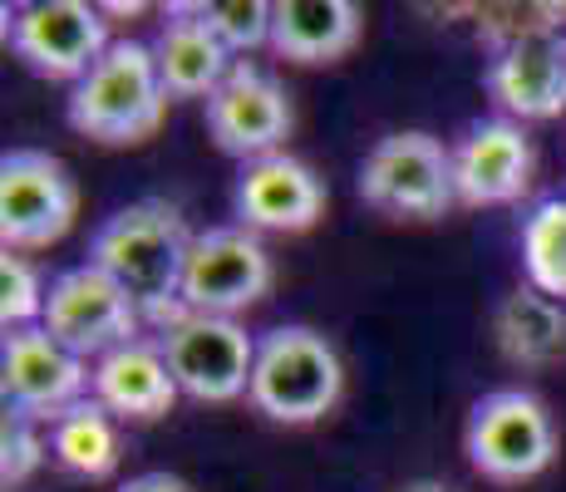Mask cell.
Wrapping results in <instances>:
<instances>
[{
    "mask_svg": "<svg viewBox=\"0 0 566 492\" xmlns=\"http://www.w3.org/2000/svg\"><path fill=\"white\" fill-rule=\"evenodd\" d=\"M192 237L182 212L163 197H144V202L118 207L114 217L94 232L90 261L104 266L118 281L134 305L144 311L148 325H172L182 315V271H188Z\"/></svg>",
    "mask_w": 566,
    "mask_h": 492,
    "instance_id": "1",
    "label": "cell"
},
{
    "mask_svg": "<svg viewBox=\"0 0 566 492\" xmlns=\"http://www.w3.org/2000/svg\"><path fill=\"white\" fill-rule=\"evenodd\" d=\"M70 128L94 144L128 148L158 134L168 114V90L158 80L154 45L144 40H114L108 54L74 84L70 94Z\"/></svg>",
    "mask_w": 566,
    "mask_h": 492,
    "instance_id": "2",
    "label": "cell"
},
{
    "mask_svg": "<svg viewBox=\"0 0 566 492\" xmlns=\"http://www.w3.org/2000/svg\"><path fill=\"white\" fill-rule=\"evenodd\" d=\"M345 365L335 345L311 325H276L256 341L252 369V399L256 414L271 423H315L340 404Z\"/></svg>",
    "mask_w": 566,
    "mask_h": 492,
    "instance_id": "3",
    "label": "cell"
},
{
    "mask_svg": "<svg viewBox=\"0 0 566 492\" xmlns=\"http://www.w3.org/2000/svg\"><path fill=\"white\" fill-rule=\"evenodd\" d=\"M463 453L488 483H532L557 463V423L527 389H493L468 409Z\"/></svg>",
    "mask_w": 566,
    "mask_h": 492,
    "instance_id": "4",
    "label": "cell"
},
{
    "mask_svg": "<svg viewBox=\"0 0 566 492\" xmlns=\"http://www.w3.org/2000/svg\"><path fill=\"white\" fill-rule=\"evenodd\" d=\"M360 202L385 217H409V222H433L443 217L459 192H453V148H443L423 128H399L385 134L360 163Z\"/></svg>",
    "mask_w": 566,
    "mask_h": 492,
    "instance_id": "5",
    "label": "cell"
},
{
    "mask_svg": "<svg viewBox=\"0 0 566 492\" xmlns=\"http://www.w3.org/2000/svg\"><path fill=\"white\" fill-rule=\"evenodd\" d=\"M45 331L64 349H74L80 359H104L108 349L138 341L144 311L134 305V295L118 286L104 266L80 261V266L50 276L45 291Z\"/></svg>",
    "mask_w": 566,
    "mask_h": 492,
    "instance_id": "6",
    "label": "cell"
},
{
    "mask_svg": "<svg viewBox=\"0 0 566 492\" xmlns=\"http://www.w3.org/2000/svg\"><path fill=\"white\" fill-rule=\"evenodd\" d=\"M74 172L45 148H10L0 158V242L6 251L54 247L74 227Z\"/></svg>",
    "mask_w": 566,
    "mask_h": 492,
    "instance_id": "7",
    "label": "cell"
},
{
    "mask_svg": "<svg viewBox=\"0 0 566 492\" xmlns=\"http://www.w3.org/2000/svg\"><path fill=\"white\" fill-rule=\"evenodd\" d=\"M168 369L188 399L202 404H232L252 389L256 369V335L247 325L227 321V315H192L182 311L172 325L158 335Z\"/></svg>",
    "mask_w": 566,
    "mask_h": 492,
    "instance_id": "8",
    "label": "cell"
},
{
    "mask_svg": "<svg viewBox=\"0 0 566 492\" xmlns=\"http://www.w3.org/2000/svg\"><path fill=\"white\" fill-rule=\"evenodd\" d=\"M276 281L266 242L252 227H207L192 237L188 271H182V311L192 315H227L256 305Z\"/></svg>",
    "mask_w": 566,
    "mask_h": 492,
    "instance_id": "9",
    "label": "cell"
},
{
    "mask_svg": "<svg viewBox=\"0 0 566 492\" xmlns=\"http://www.w3.org/2000/svg\"><path fill=\"white\" fill-rule=\"evenodd\" d=\"M6 40L40 80H74L108 54V20L84 0H30L6 15Z\"/></svg>",
    "mask_w": 566,
    "mask_h": 492,
    "instance_id": "10",
    "label": "cell"
},
{
    "mask_svg": "<svg viewBox=\"0 0 566 492\" xmlns=\"http://www.w3.org/2000/svg\"><path fill=\"white\" fill-rule=\"evenodd\" d=\"M291 124H296V108H291L286 84L261 70L256 60H237L222 90L207 98V134L217 148L242 163L281 153Z\"/></svg>",
    "mask_w": 566,
    "mask_h": 492,
    "instance_id": "11",
    "label": "cell"
},
{
    "mask_svg": "<svg viewBox=\"0 0 566 492\" xmlns=\"http://www.w3.org/2000/svg\"><path fill=\"white\" fill-rule=\"evenodd\" d=\"M94 369L74 349H64L45 325H25V331H6L0 345V389H6V409L35 414L40 423L60 419L80 399H90Z\"/></svg>",
    "mask_w": 566,
    "mask_h": 492,
    "instance_id": "12",
    "label": "cell"
},
{
    "mask_svg": "<svg viewBox=\"0 0 566 492\" xmlns=\"http://www.w3.org/2000/svg\"><path fill=\"white\" fill-rule=\"evenodd\" d=\"M532 138L513 118H478L453 144V192L463 207H507L532 188Z\"/></svg>",
    "mask_w": 566,
    "mask_h": 492,
    "instance_id": "13",
    "label": "cell"
},
{
    "mask_svg": "<svg viewBox=\"0 0 566 492\" xmlns=\"http://www.w3.org/2000/svg\"><path fill=\"white\" fill-rule=\"evenodd\" d=\"M488 94L513 124H547L566 114V30L527 35L488 60Z\"/></svg>",
    "mask_w": 566,
    "mask_h": 492,
    "instance_id": "14",
    "label": "cell"
},
{
    "mask_svg": "<svg viewBox=\"0 0 566 492\" xmlns=\"http://www.w3.org/2000/svg\"><path fill=\"white\" fill-rule=\"evenodd\" d=\"M232 202L252 232H311L325 212V182L291 153H271L242 163Z\"/></svg>",
    "mask_w": 566,
    "mask_h": 492,
    "instance_id": "15",
    "label": "cell"
},
{
    "mask_svg": "<svg viewBox=\"0 0 566 492\" xmlns=\"http://www.w3.org/2000/svg\"><path fill=\"white\" fill-rule=\"evenodd\" d=\"M90 394L104 404L114 419H163L178 404V379L168 369L158 341H128L118 349H108L104 359H94V385Z\"/></svg>",
    "mask_w": 566,
    "mask_h": 492,
    "instance_id": "16",
    "label": "cell"
},
{
    "mask_svg": "<svg viewBox=\"0 0 566 492\" xmlns=\"http://www.w3.org/2000/svg\"><path fill=\"white\" fill-rule=\"evenodd\" d=\"M154 60L168 98H212L232 74L237 54L207 30V20L192 6H168V20L154 40Z\"/></svg>",
    "mask_w": 566,
    "mask_h": 492,
    "instance_id": "17",
    "label": "cell"
},
{
    "mask_svg": "<svg viewBox=\"0 0 566 492\" xmlns=\"http://www.w3.org/2000/svg\"><path fill=\"white\" fill-rule=\"evenodd\" d=\"M365 15L355 0H276L271 50L291 64H335L360 45Z\"/></svg>",
    "mask_w": 566,
    "mask_h": 492,
    "instance_id": "18",
    "label": "cell"
},
{
    "mask_svg": "<svg viewBox=\"0 0 566 492\" xmlns=\"http://www.w3.org/2000/svg\"><path fill=\"white\" fill-rule=\"evenodd\" d=\"M493 341L513 365H552L566 349V305L537 286H517L497 301Z\"/></svg>",
    "mask_w": 566,
    "mask_h": 492,
    "instance_id": "19",
    "label": "cell"
},
{
    "mask_svg": "<svg viewBox=\"0 0 566 492\" xmlns=\"http://www.w3.org/2000/svg\"><path fill=\"white\" fill-rule=\"evenodd\" d=\"M50 458L74 478H108L118 468V423L99 399H80L74 409H64L60 419H50Z\"/></svg>",
    "mask_w": 566,
    "mask_h": 492,
    "instance_id": "20",
    "label": "cell"
},
{
    "mask_svg": "<svg viewBox=\"0 0 566 492\" xmlns=\"http://www.w3.org/2000/svg\"><path fill=\"white\" fill-rule=\"evenodd\" d=\"M522 271L527 286L566 305V192L542 197L522 222Z\"/></svg>",
    "mask_w": 566,
    "mask_h": 492,
    "instance_id": "21",
    "label": "cell"
},
{
    "mask_svg": "<svg viewBox=\"0 0 566 492\" xmlns=\"http://www.w3.org/2000/svg\"><path fill=\"white\" fill-rule=\"evenodd\" d=\"M207 20L217 40H222L232 54H252L261 45H271V15L276 6L266 0H212V6H192Z\"/></svg>",
    "mask_w": 566,
    "mask_h": 492,
    "instance_id": "22",
    "label": "cell"
},
{
    "mask_svg": "<svg viewBox=\"0 0 566 492\" xmlns=\"http://www.w3.org/2000/svg\"><path fill=\"white\" fill-rule=\"evenodd\" d=\"M45 281L20 251L0 257V325L6 331H25V325L45 321Z\"/></svg>",
    "mask_w": 566,
    "mask_h": 492,
    "instance_id": "23",
    "label": "cell"
},
{
    "mask_svg": "<svg viewBox=\"0 0 566 492\" xmlns=\"http://www.w3.org/2000/svg\"><path fill=\"white\" fill-rule=\"evenodd\" d=\"M478 30H483V40L497 54L527 35L566 30V6H483L478 10Z\"/></svg>",
    "mask_w": 566,
    "mask_h": 492,
    "instance_id": "24",
    "label": "cell"
},
{
    "mask_svg": "<svg viewBox=\"0 0 566 492\" xmlns=\"http://www.w3.org/2000/svg\"><path fill=\"white\" fill-rule=\"evenodd\" d=\"M45 453H50V439L40 433L35 414L6 409V419H0V478H6V488L35 478V468L45 463Z\"/></svg>",
    "mask_w": 566,
    "mask_h": 492,
    "instance_id": "25",
    "label": "cell"
},
{
    "mask_svg": "<svg viewBox=\"0 0 566 492\" xmlns=\"http://www.w3.org/2000/svg\"><path fill=\"white\" fill-rule=\"evenodd\" d=\"M118 492H188V483L172 473H144V478H128Z\"/></svg>",
    "mask_w": 566,
    "mask_h": 492,
    "instance_id": "26",
    "label": "cell"
},
{
    "mask_svg": "<svg viewBox=\"0 0 566 492\" xmlns=\"http://www.w3.org/2000/svg\"><path fill=\"white\" fill-rule=\"evenodd\" d=\"M405 492H449V488H443V483H409Z\"/></svg>",
    "mask_w": 566,
    "mask_h": 492,
    "instance_id": "27",
    "label": "cell"
}]
</instances>
